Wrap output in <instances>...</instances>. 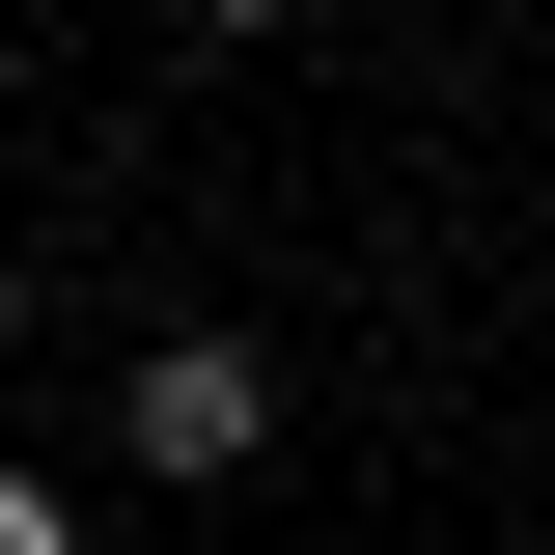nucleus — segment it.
I'll use <instances>...</instances> for the list:
<instances>
[{
	"label": "nucleus",
	"mask_w": 555,
	"mask_h": 555,
	"mask_svg": "<svg viewBox=\"0 0 555 555\" xmlns=\"http://www.w3.org/2000/svg\"><path fill=\"white\" fill-rule=\"evenodd\" d=\"M0 334H28V278H0Z\"/></svg>",
	"instance_id": "20e7f679"
},
{
	"label": "nucleus",
	"mask_w": 555,
	"mask_h": 555,
	"mask_svg": "<svg viewBox=\"0 0 555 555\" xmlns=\"http://www.w3.org/2000/svg\"><path fill=\"white\" fill-rule=\"evenodd\" d=\"M195 28H278V0H195Z\"/></svg>",
	"instance_id": "7ed1b4c3"
},
{
	"label": "nucleus",
	"mask_w": 555,
	"mask_h": 555,
	"mask_svg": "<svg viewBox=\"0 0 555 555\" xmlns=\"http://www.w3.org/2000/svg\"><path fill=\"white\" fill-rule=\"evenodd\" d=\"M112 444H139V473H250V444H278V361H250V334H139Z\"/></svg>",
	"instance_id": "f257e3e1"
},
{
	"label": "nucleus",
	"mask_w": 555,
	"mask_h": 555,
	"mask_svg": "<svg viewBox=\"0 0 555 555\" xmlns=\"http://www.w3.org/2000/svg\"><path fill=\"white\" fill-rule=\"evenodd\" d=\"M0 555H83V528H56V473H0Z\"/></svg>",
	"instance_id": "f03ea898"
}]
</instances>
